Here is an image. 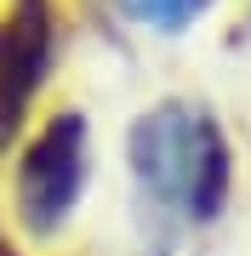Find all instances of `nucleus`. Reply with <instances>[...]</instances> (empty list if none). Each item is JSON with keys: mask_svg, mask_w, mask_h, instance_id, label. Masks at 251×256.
Here are the masks:
<instances>
[{"mask_svg": "<svg viewBox=\"0 0 251 256\" xmlns=\"http://www.w3.org/2000/svg\"><path fill=\"white\" fill-rule=\"evenodd\" d=\"M131 165L154 200H177L194 216H217L228 200V137L183 102H160L131 126Z\"/></svg>", "mask_w": 251, "mask_h": 256, "instance_id": "1", "label": "nucleus"}, {"mask_svg": "<svg viewBox=\"0 0 251 256\" xmlns=\"http://www.w3.org/2000/svg\"><path fill=\"white\" fill-rule=\"evenodd\" d=\"M86 182V120L80 114H52L23 148L18 165V216L23 228L52 234L57 222L75 210Z\"/></svg>", "mask_w": 251, "mask_h": 256, "instance_id": "2", "label": "nucleus"}, {"mask_svg": "<svg viewBox=\"0 0 251 256\" xmlns=\"http://www.w3.org/2000/svg\"><path fill=\"white\" fill-rule=\"evenodd\" d=\"M52 63V6L46 0H18L0 23V142L18 137L29 97L40 92Z\"/></svg>", "mask_w": 251, "mask_h": 256, "instance_id": "3", "label": "nucleus"}, {"mask_svg": "<svg viewBox=\"0 0 251 256\" xmlns=\"http://www.w3.org/2000/svg\"><path fill=\"white\" fill-rule=\"evenodd\" d=\"M126 6H131V18H143L154 28H183L205 12V0H126Z\"/></svg>", "mask_w": 251, "mask_h": 256, "instance_id": "4", "label": "nucleus"}, {"mask_svg": "<svg viewBox=\"0 0 251 256\" xmlns=\"http://www.w3.org/2000/svg\"><path fill=\"white\" fill-rule=\"evenodd\" d=\"M0 256H18V250H12V245H6V234H0Z\"/></svg>", "mask_w": 251, "mask_h": 256, "instance_id": "5", "label": "nucleus"}]
</instances>
